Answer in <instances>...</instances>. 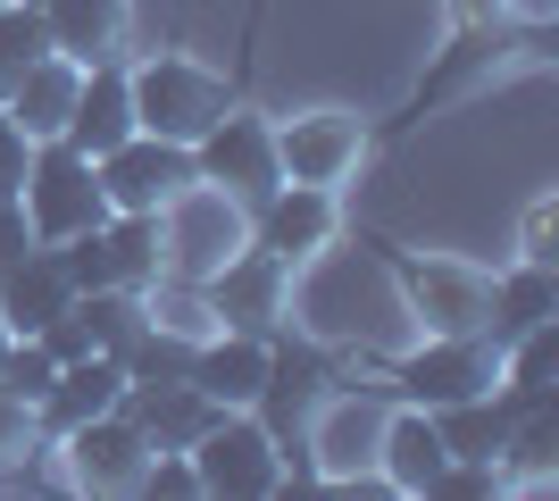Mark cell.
<instances>
[{"mask_svg":"<svg viewBox=\"0 0 559 501\" xmlns=\"http://www.w3.org/2000/svg\"><path fill=\"white\" fill-rule=\"evenodd\" d=\"M242 217H251V210H242V201H226L217 184H185V192L159 210V242H167V267H159V276H192V285H201L210 267H226L234 251L251 242V226H242Z\"/></svg>","mask_w":559,"mask_h":501,"instance_id":"3","label":"cell"},{"mask_svg":"<svg viewBox=\"0 0 559 501\" xmlns=\"http://www.w3.org/2000/svg\"><path fill=\"white\" fill-rule=\"evenodd\" d=\"M75 318H84V334H93V351H134V334L151 326V301L126 285H100V293H75Z\"/></svg>","mask_w":559,"mask_h":501,"instance_id":"22","label":"cell"},{"mask_svg":"<svg viewBox=\"0 0 559 501\" xmlns=\"http://www.w3.org/2000/svg\"><path fill=\"white\" fill-rule=\"evenodd\" d=\"M376 434H384V409L376 402H334L309 434L318 452V477H343V468H376Z\"/></svg>","mask_w":559,"mask_h":501,"instance_id":"21","label":"cell"},{"mask_svg":"<svg viewBox=\"0 0 559 501\" xmlns=\"http://www.w3.org/2000/svg\"><path fill=\"white\" fill-rule=\"evenodd\" d=\"M192 384L210 393L217 409H259V393H267V334H201L192 343Z\"/></svg>","mask_w":559,"mask_h":501,"instance_id":"15","label":"cell"},{"mask_svg":"<svg viewBox=\"0 0 559 501\" xmlns=\"http://www.w3.org/2000/svg\"><path fill=\"white\" fill-rule=\"evenodd\" d=\"M0 452H34V409L0 393Z\"/></svg>","mask_w":559,"mask_h":501,"instance_id":"27","label":"cell"},{"mask_svg":"<svg viewBox=\"0 0 559 501\" xmlns=\"http://www.w3.org/2000/svg\"><path fill=\"white\" fill-rule=\"evenodd\" d=\"M359 118H343V109H318V118H293L276 126V167H284V184H343L350 167H359Z\"/></svg>","mask_w":559,"mask_h":501,"instance_id":"11","label":"cell"},{"mask_svg":"<svg viewBox=\"0 0 559 501\" xmlns=\"http://www.w3.org/2000/svg\"><path fill=\"white\" fill-rule=\"evenodd\" d=\"M126 402V359L117 351H84V359H59V377H50V393L34 402V418H43L50 434L84 427V418H100V409Z\"/></svg>","mask_w":559,"mask_h":501,"instance_id":"16","label":"cell"},{"mask_svg":"<svg viewBox=\"0 0 559 501\" xmlns=\"http://www.w3.org/2000/svg\"><path fill=\"white\" fill-rule=\"evenodd\" d=\"M50 50V25H43V0H0V93L17 84L34 59Z\"/></svg>","mask_w":559,"mask_h":501,"instance_id":"23","label":"cell"},{"mask_svg":"<svg viewBox=\"0 0 559 501\" xmlns=\"http://www.w3.org/2000/svg\"><path fill=\"white\" fill-rule=\"evenodd\" d=\"M192 176H201V184H217L226 201H242V210H259V201L284 184V167H276V126L226 109V118L192 143Z\"/></svg>","mask_w":559,"mask_h":501,"instance_id":"5","label":"cell"},{"mask_svg":"<svg viewBox=\"0 0 559 501\" xmlns=\"http://www.w3.org/2000/svg\"><path fill=\"white\" fill-rule=\"evenodd\" d=\"M401 293H409V318L426 334H485V276L451 260H409L401 267Z\"/></svg>","mask_w":559,"mask_h":501,"instance_id":"12","label":"cell"},{"mask_svg":"<svg viewBox=\"0 0 559 501\" xmlns=\"http://www.w3.org/2000/svg\"><path fill=\"white\" fill-rule=\"evenodd\" d=\"M451 9H460V25H492L501 17V0H451Z\"/></svg>","mask_w":559,"mask_h":501,"instance_id":"28","label":"cell"},{"mask_svg":"<svg viewBox=\"0 0 559 501\" xmlns=\"http://www.w3.org/2000/svg\"><path fill=\"white\" fill-rule=\"evenodd\" d=\"M17 210H25V235L34 242H75V235H93L100 217H109V192H100L93 159L75 143H34Z\"/></svg>","mask_w":559,"mask_h":501,"instance_id":"1","label":"cell"},{"mask_svg":"<svg viewBox=\"0 0 559 501\" xmlns=\"http://www.w3.org/2000/svg\"><path fill=\"white\" fill-rule=\"evenodd\" d=\"M25 251H34V235H25V210H17V201H0V276H9Z\"/></svg>","mask_w":559,"mask_h":501,"instance_id":"26","label":"cell"},{"mask_svg":"<svg viewBox=\"0 0 559 501\" xmlns=\"http://www.w3.org/2000/svg\"><path fill=\"white\" fill-rule=\"evenodd\" d=\"M50 50L93 68V59H117V34H126V0H43Z\"/></svg>","mask_w":559,"mask_h":501,"instance_id":"20","label":"cell"},{"mask_svg":"<svg viewBox=\"0 0 559 501\" xmlns=\"http://www.w3.org/2000/svg\"><path fill=\"white\" fill-rule=\"evenodd\" d=\"M543 318H559L551 260H518L510 276H492V285H485V334H492V343H518V334L543 326Z\"/></svg>","mask_w":559,"mask_h":501,"instance_id":"19","label":"cell"},{"mask_svg":"<svg viewBox=\"0 0 559 501\" xmlns=\"http://www.w3.org/2000/svg\"><path fill=\"white\" fill-rule=\"evenodd\" d=\"M134 493H151V501H185V493H201V468H192V452H151V468H142V485Z\"/></svg>","mask_w":559,"mask_h":501,"instance_id":"24","label":"cell"},{"mask_svg":"<svg viewBox=\"0 0 559 501\" xmlns=\"http://www.w3.org/2000/svg\"><path fill=\"white\" fill-rule=\"evenodd\" d=\"M192 468H201V493H284V452L259 427V409H217L192 434Z\"/></svg>","mask_w":559,"mask_h":501,"instance_id":"4","label":"cell"},{"mask_svg":"<svg viewBox=\"0 0 559 501\" xmlns=\"http://www.w3.org/2000/svg\"><path fill=\"white\" fill-rule=\"evenodd\" d=\"M201 301H210V318H217V326H234V334H276L284 326V301H293V267L267 260L259 242H242L226 267L201 276Z\"/></svg>","mask_w":559,"mask_h":501,"instance_id":"8","label":"cell"},{"mask_svg":"<svg viewBox=\"0 0 559 501\" xmlns=\"http://www.w3.org/2000/svg\"><path fill=\"white\" fill-rule=\"evenodd\" d=\"M126 134H134V75L117 68V59H93L84 84H75V109H68V134H59V143L100 159V151H117Z\"/></svg>","mask_w":559,"mask_h":501,"instance_id":"14","label":"cell"},{"mask_svg":"<svg viewBox=\"0 0 559 501\" xmlns=\"http://www.w3.org/2000/svg\"><path fill=\"white\" fill-rule=\"evenodd\" d=\"M126 75H134V126L142 134H167V143H201L234 109L226 84H217L201 59H176V50H159V59H142V68H126Z\"/></svg>","mask_w":559,"mask_h":501,"instance_id":"2","label":"cell"},{"mask_svg":"<svg viewBox=\"0 0 559 501\" xmlns=\"http://www.w3.org/2000/svg\"><path fill=\"white\" fill-rule=\"evenodd\" d=\"M25 159H34V143H25V126L0 109V201H17V184H25Z\"/></svg>","mask_w":559,"mask_h":501,"instance_id":"25","label":"cell"},{"mask_svg":"<svg viewBox=\"0 0 559 501\" xmlns=\"http://www.w3.org/2000/svg\"><path fill=\"white\" fill-rule=\"evenodd\" d=\"M59 460H68V485H84V493H134L151 468V434L126 409H100V418L59 434Z\"/></svg>","mask_w":559,"mask_h":501,"instance_id":"9","label":"cell"},{"mask_svg":"<svg viewBox=\"0 0 559 501\" xmlns=\"http://www.w3.org/2000/svg\"><path fill=\"white\" fill-rule=\"evenodd\" d=\"M0 351H9V334H0Z\"/></svg>","mask_w":559,"mask_h":501,"instance_id":"29","label":"cell"},{"mask_svg":"<svg viewBox=\"0 0 559 501\" xmlns=\"http://www.w3.org/2000/svg\"><path fill=\"white\" fill-rule=\"evenodd\" d=\"M376 468H384V485H393V501H426L435 493V477L451 468L443 434H435V409H384V434H376Z\"/></svg>","mask_w":559,"mask_h":501,"instance_id":"13","label":"cell"},{"mask_svg":"<svg viewBox=\"0 0 559 501\" xmlns=\"http://www.w3.org/2000/svg\"><path fill=\"white\" fill-rule=\"evenodd\" d=\"M93 176L109 192V210H167L185 184H201L192 176V143H167V134H142V126L117 151H100Z\"/></svg>","mask_w":559,"mask_h":501,"instance_id":"7","label":"cell"},{"mask_svg":"<svg viewBox=\"0 0 559 501\" xmlns=\"http://www.w3.org/2000/svg\"><path fill=\"white\" fill-rule=\"evenodd\" d=\"M68 301H75V285H68V267H59V251L34 242V251L0 276V334H43Z\"/></svg>","mask_w":559,"mask_h":501,"instance_id":"18","label":"cell"},{"mask_svg":"<svg viewBox=\"0 0 559 501\" xmlns=\"http://www.w3.org/2000/svg\"><path fill=\"white\" fill-rule=\"evenodd\" d=\"M75 84H84V68L59 59V50H43V59L0 93V109L25 126V143H59V134H68V109H75Z\"/></svg>","mask_w":559,"mask_h":501,"instance_id":"17","label":"cell"},{"mask_svg":"<svg viewBox=\"0 0 559 501\" xmlns=\"http://www.w3.org/2000/svg\"><path fill=\"white\" fill-rule=\"evenodd\" d=\"M393 384L418 409H451V402H467V393H492V384H501V343H492V334H426V351L401 359Z\"/></svg>","mask_w":559,"mask_h":501,"instance_id":"6","label":"cell"},{"mask_svg":"<svg viewBox=\"0 0 559 501\" xmlns=\"http://www.w3.org/2000/svg\"><path fill=\"white\" fill-rule=\"evenodd\" d=\"M251 242L267 251V260H284V267L318 260V251L334 242V192L326 184H276L251 210Z\"/></svg>","mask_w":559,"mask_h":501,"instance_id":"10","label":"cell"}]
</instances>
